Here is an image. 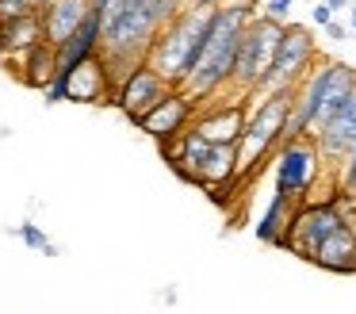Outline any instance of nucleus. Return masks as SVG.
I'll return each instance as SVG.
<instances>
[{"mask_svg":"<svg viewBox=\"0 0 356 314\" xmlns=\"http://www.w3.org/2000/svg\"><path fill=\"white\" fill-rule=\"evenodd\" d=\"M257 15V4L249 0H226L215 8V19H211L207 42L200 50V61L192 65V73L184 77L180 92H188L192 100L207 104V100L222 96L234 81V61H238V46H241V31L245 23Z\"/></svg>","mask_w":356,"mask_h":314,"instance_id":"nucleus-1","label":"nucleus"},{"mask_svg":"<svg viewBox=\"0 0 356 314\" xmlns=\"http://www.w3.org/2000/svg\"><path fill=\"white\" fill-rule=\"evenodd\" d=\"M211 19H215V8L188 4L177 19L161 27V35H157V42H154V50H149L146 61L172 84V88H180L184 77L192 73V65L200 61V50H203V42H207Z\"/></svg>","mask_w":356,"mask_h":314,"instance_id":"nucleus-2","label":"nucleus"},{"mask_svg":"<svg viewBox=\"0 0 356 314\" xmlns=\"http://www.w3.org/2000/svg\"><path fill=\"white\" fill-rule=\"evenodd\" d=\"M284 27L287 23H276V19H268V15H261V12L245 23L241 46H238V61H234V81H230V88L222 92L226 100H249L257 88H261V81L268 77V69L276 65L280 42H284Z\"/></svg>","mask_w":356,"mask_h":314,"instance_id":"nucleus-3","label":"nucleus"},{"mask_svg":"<svg viewBox=\"0 0 356 314\" xmlns=\"http://www.w3.org/2000/svg\"><path fill=\"white\" fill-rule=\"evenodd\" d=\"M287 111H291V92L249 100V123H245V134L238 142V180H249L261 168V161L272 157L284 146Z\"/></svg>","mask_w":356,"mask_h":314,"instance_id":"nucleus-4","label":"nucleus"},{"mask_svg":"<svg viewBox=\"0 0 356 314\" xmlns=\"http://www.w3.org/2000/svg\"><path fill=\"white\" fill-rule=\"evenodd\" d=\"M322 58V50H318V38L310 35L302 23H287L284 27V42H280V54H276V65L268 69V77L261 81V88L253 92L257 100L264 96H280V92H295V84L302 81V77L314 69V61ZM249 96V100H253Z\"/></svg>","mask_w":356,"mask_h":314,"instance_id":"nucleus-5","label":"nucleus"},{"mask_svg":"<svg viewBox=\"0 0 356 314\" xmlns=\"http://www.w3.org/2000/svg\"><path fill=\"white\" fill-rule=\"evenodd\" d=\"M272 173H276V196H287L295 203L307 199V191L318 184V176L325 173L322 150H318L314 134H302L284 142L272 153Z\"/></svg>","mask_w":356,"mask_h":314,"instance_id":"nucleus-6","label":"nucleus"},{"mask_svg":"<svg viewBox=\"0 0 356 314\" xmlns=\"http://www.w3.org/2000/svg\"><path fill=\"white\" fill-rule=\"evenodd\" d=\"M245 123H249V100L215 96L207 104H200V115H195L192 127L211 146H238L241 134H245Z\"/></svg>","mask_w":356,"mask_h":314,"instance_id":"nucleus-7","label":"nucleus"},{"mask_svg":"<svg viewBox=\"0 0 356 314\" xmlns=\"http://www.w3.org/2000/svg\"><path fill=\"white\" fill-rule=\"evenodd\" d=\"M169 92H172V84L165 81V77L157 73V69L149 65V61H142V65L134 69V73H131V77H127V81L115 88L111 104H115V107H119V111H123L131 123H138L142 115L154 111V107L161 104L165 96H169Z\"/></svg>","mask_w":356,"mask_h":314,"instance_id":"nucleus-8","label":"nucleus"},{"mask_svg":"<svg viewBox=\"0 0 356 314\" xmlns=\"http://www.w3.org/2000/svg\"><path fill=\"white\" fill-rule=\"evenodd\" d=\"M195 115H200V100H192L188 92H180V88H172L169 96L161 100V104L154 107V111H146L134 127L138 130H146L154 142H161V146H169V142H177L180 134H184L188 127L195 123Z\"/></svg>","mask_w":356,"mask_h":314,"instance_id":"nucleus-9","label":"nucleus"},{"mask_svg":"<svg viewBox=\"0 0 356 314\" xmlns=\"http://www.w3.org/2000/svg\"><path fill=\"white\" fill-rule=\"evenodd\" d=\"M337 230H345V226H341L333 203H299L295 222H291V245H287V249H291L295 257L314 265V253L322 249V242L333 237Z\"/></svg>","mask_w":356,"mask_h":314,"instance_id":"nucleus-10","label":"nucleus"},{"mask_svg":"<svg viewBox=\"0 0 356 314\" xmlns=\"http://www.w3.org/2000/svg\"><path fill=\"white\" fill-rule=\"evenodd\" d=\"M314 142H318L322 161L330 168L345 165V161L353 157V150H356V92L348 96V104L341 107L322 130H314Z\"/></svg>","mask_w":356,"mask_h":314,"instance_id":"nucleus-11","label":"nucleus"},{"mask_svg":"<svg viewBox=\"0 0 356 314\" xmlns=\"http://www.w3.org/2000/svg\"><path fill=\"white\" fill-rule=\"evenodd\" d=\"M92 12V0H47L39 8V23H42V42L58 46L65 38H73V31L85 23V15Z\"/></svg>","mask_w":356,"mask_h":314,"instance_id":"nucleus-12","label":"nucleus"},{"mask_svg":"<svg viewBox=\"0 0 356 314\" xmlns=\"http://www.w3.org/2000/svg\"><path fill=\"white\" fill-rule=\"evenodd\" d=\"M161 150H165V161L172 165V173H177L180 180H188V184H195V188H203V161H207L211 142L200 134V130L188 127L184 134L177 138V142L161 146Z\"/></svg>","mask_w":356,"mask_h":314,"instance_id":"nucleus-13","label":"nucleus"},{"mask_svg":"<svg viewBox=\"0 0 356 314\" xmlns=\"http://www.w3.org/2000/svg\"><path fill=\"white\" fill-rule=\"evenodd\" d=\"M65 88H70L73 104H111V96H115V88H111V81H108V65H104L100 54L81 61V65L65 77Z\"/></svg>","mask_w":356,"mask_h":314,"instance_id":"nucleus-14","label":"nucleus"},{"mask_svg":"<svg viewBox=\"0 0 356 314\" xmlns=\"http://www.w3.org/2000/svg\"><path fill=\"white\" fill-rule=\"evenodd\" d=\"M295 211H299V203H295V199L276 196V191H272V199L264 203L261 222H257V237H261L264 245L287 249V245H291V222H295Z\"/></svg>","mask_w":356,"mask_h":314,"instance_id":"nucleus-15","label":"nucleus"},{"mask_svg":"<svg viewBox=\"0 0 356 314\" xmlns=\"http://www.w3.org/2000/svg\"><path fill=\"white\" fill-rule=\"evenodd\" d=\"M230 184H238V146H211L203 161V191L222 199Z\"/></svg>","mask_w":356,"mask_h":314,"instance_id":"nucleus-16","label":"nucleus"},{"mask_svg":"<svg viewBox=\"0 0 356 314\" xmlns=\"http://www.w3.org/2000/svg\"><path fill=\"white\" fill-rule=\"evenodd\" d=\"M19 77H24L31 88H50L58 77V50L50 42H39L31 46L27 54H19Z\"/></svg>","mask_w":356,"mask_h":314,"instance_id":"nucleus-17","label":"nucleus"},{"mask_svg":"<svg viewBox=\"0 0 356 314\" xmlns=\"http://www.w3.org/2000/svg\"><path fill=\"white\" fill-rule=\"evenodd\" d=\"M42 42V23L39 15L24 19H0V54H27L31 46Z\"/></svg>","mask_w":356,"mask_h":314,"instance_id":"nucleus-18","label":"nucleus"},{"mask_svg":"<svg viewBox=\"0 0 356 314\" xmlns=\"http://www.w3.org/2000/svg\"><path fill=\"white\" fill-rule=\"evenodd\" d=\"M19 237H24V242L31 245V249H39L42 257H58V245L50 242V237L42 234V230L35 226V222H19Z\"/></svg>","mask_w":356,"mask_h":314,"instance_id":"nucleus-19","label":"nucleus"},{"mask_svg":"<svg viewBox=\"0 0 356 314\" xmlns=\"http://www.w3.org/2000/svg\"><path fill=\"white\" fill-rule=\"evenodd\" d=\"M333 211H337L341 226H345L348 234H356V191H337V196H333Z\"/></svg>","mask_w":356,"mask_h":314,"instance_id":"nucleus-20","label":"nucleus"},{"mask_svg":"<svg viewBox=\"0 0 356 314\" xmlns=\"http://www.w3.org/2000/svg\"><path fill=\"white\" fill-rule=\"evenodd\" d=\"M291 8H295V0H264V4H257V12L276 23H291Z\"/></svg>","mask_w":356,"mask_h":314,"instance_id":"nucleus-21","label":"nucleus"},{"mask_svg":"<svg viewBox=\"0 0 356 314\" xmlns=\"http://www.w3.org/2000/svg\"><path fill=\"white\" fill-rule=\"evenodd\" d=\"M42 100H47V104H65V100H70L65 77H54V84H50V88H42Z\"/></svg>","mask_w":356,"mask_h":314,"instance_id":"nucleus-22","label":"nucleus"},{"mask_svg":"<svg viewBox=\"0 0 356 314\" xmlns=\"http://www.w3.org/2000/svg\"><path fill=\"white\" fill-rule=\"evenodd\" d=\"M310 19H314L318 27H330V23H333V8H325L322 0H318V4L310 8Z\"/></svg>","mask_w":356,"mask_h":314,"instance_id":"nucleus-23","label":"nucleus"},{"mask_svg":"<svg viewBox=\"0 0 356 314\" xmlns=\"http://www.w3.org/2000/svg\"><path fill=\"white\" fill-rule=\"evenodd\" d=\"M348 35H353V31H348L345 23H337V19H333L330 27H325V38H330V42H345Z\"/></svg>","mask_w":356,"mask_h":314,"instance_id":"nucleus-24","label":"nucleus"},{"mask_svg":"<svg viewBox=\"0 0 356 314\" xmlns=\"http://www.w3.org/2000/svg\"><path fill=\"white\" fill-rule=\"evenodd\" d=\"M325 8H333V12H337V8H353V0H322Z\"/></svg>","mask_w":356,"mask_h":314,"instance_id":"nucleus-25","label":"nucleus"},{"mask_svg":"<svg viewBox=\"0 0 356 314\" xmlns=\"http://www.w3.org/2000/svg\"><path fill=\"white\" fill-rule=\"evenodd\" d=\"M188 4H195V8H218V4H226V0H188Z\"/></svg>","mask_w":356,"mask_h":314,"instance_id":"nucleus-26","label":"nucleus"},{"mask_svg":"<svg viewBox=\"0 0 356 314\" xmlns=\"http://www.w3.org/2000/svg\"><path fill=\"white\" fill-rule=\"evenodd\" d=\"M104 4H108V0H92V8H104Z\"/></svg>","mask_w":356,"mask_h":314,"instance_id":"nucleus-27","label":"nucleus"},{"mask_svg":"<svg viewBox=\"0 0 356 314\" xmlns=\"http://www.w3.org/2000/svg\"><path fill=\"white\" fill-rule=\"evenodd\" d=\"M0 4H4V0H0Z\"/></svg>","mask_w":356,"mask_h":314,"instance_id":"nucleus-28","label":"nucleus"}]
</instances>
